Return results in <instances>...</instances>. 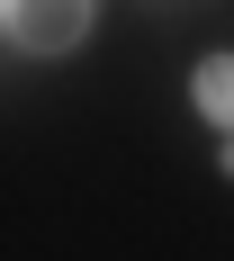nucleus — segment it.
Masks as SVG:
<instances>
[{
    "label": "nucleus",
    "mask_w": 234,
    "mask_h": 261,
    "mask_svg": "<svg viewBox=\"0 0 234 261\" xmlns=\"http://www.w3.org/2000/svg\"><path fill=\"white\" fill-rule=\"evenodd\" d=\"M90 27H99V0H0V36H9V54H27V63L81 54Z\"/></svg>",
    "instance_id": "obj_1"
},
{
    "label": "nucleus",
    "mask_w": 234,
    "mask_h": 261,
    "mask_svg": "<svg viewBox=\"0 0 234 261\" xmlns=\"http://www.w3.org/2000/svg\"><path fill=\"white\" fill-rule=\"evenodd\" d=\"M189 117L216 126V135H234V45H216V54L189 63Z\"/></svg>",
    "instance_id": "obj_2"
},
{
    "label": "nucleus",
    "mask_w": 234,
    "mask_h": 261,
    "mask_svg": "<svg viewBox=\"0 0 234 261\" xmlns=\"http://www.w3.org/2000/svg\"><path fill=\"white\" fill-rule=\"evenodd\" d=\"M216 171H225V180H234V135H216Z\"/></svg>",
    "instance_id": "obj_3"
}]
</instances>
